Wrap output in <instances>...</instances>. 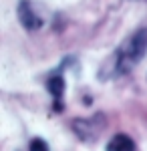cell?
Segmentation results:
<instances>
[{
    "label": "cell",
    "mask_w": 147,
    "mask_h": 151,
    "mask_svg": "<svg viewBox=\"0 0 147 151\" xmlns=\"http://www.w3.org/2000/svg\"><path fill=\"white\" fill-rule=\"evenodd\" d=\"M145 52H147V26H141L127 36L117 47V50L109 57V60L103 65L101 79L131 73L139 65V60L145 57Z\"/></svg>",
    "instance_id": "6da1fadb"
},
{
    "label": "cell",
    "mask_w": 147,
    "mask_h": 151,
    "mask_svg": "<svg viewBox=\"0 0 147 151\" xmlns=\"http://www.w3.org/2000/svg\"><path fill=\"white\" fill-rule=\"evenodd\" d=\"M105 127V117L103 115H93L89 119H75L73 121V129L83 141L95 139Z\"/></svg>",
    "instance_id": "7a4b0ae2"
},
{
    "label": "cell",
    "mask_w": 147,
    "mask_h": 151,
    "mask_svg": "<svg viewBox=\"0 0 147 151\" xmlns=\"http://www.w3.org/2000/svg\"><path fill=\"white\" fill-rule=\"evenodd\" d=\"M16 14H18V20L26 30H38L43 26V18L38 16V12L34 8V4L30 0H20L18 8H16Z\"/></svg>",
    "instance_id": "3957f363"
},
{
    "label": "cell",
    "mask_w": 147,
    "mask_h": 151,
    "mask_svg": "<svg viewBox=\"0 0 147 151\" xmlns=\"http://www.w3.org/2000/svg\"><path fill=\"white\" fill-rule=\"evenodd\" d=\"M46 91L53 95V99H55V109L61 111L63 109L61 107V99L65 95V79L61 75H50L48 81H46Z\"/></svg>",
    "instance_id": "277c9868"
},
{
    "label": "cell",
    "mask_w": 147,
    "mask_h": 151,
    "mask_svg": "<svg viewBox=\"0 0 147 151\" xmlns=\"http://www.w3.org/2000/svg\"><path fill=\"white\" fill-rule=\"evenodd\" d=\"M135 141L131 139L129 135H125V133H117L113 135L109 143H107V151H135Z\"/></svg>",
    "instance_id": "5b68a950"
},
{
    "label": "cell",
    "mask_w": 147,
    "mask_h": 151,
    "mask_svg": "<svg viewBox=\"0 0 147 151\" xmlns=\"http://www.w3.org/2000/svg\"><path fill=\"white\" fill-rule=\"evenodd\" d=\"M28 151H48V145H46L45 139L34 137V139H30V143H28Z\"/></svg>",
    "instance_id": "8992f818"
}]
</instances>
